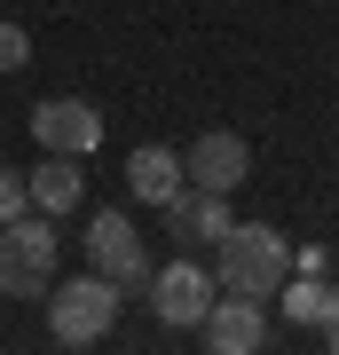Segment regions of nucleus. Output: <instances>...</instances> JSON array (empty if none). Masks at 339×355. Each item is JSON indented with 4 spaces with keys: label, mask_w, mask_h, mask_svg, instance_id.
<instances>
[{
    "label": "nucleus",
    "mask_w": 339,
    "mask_h": 355,
    "mask_svg": "<svg viewBox=\"0 0 339 355\" xmlns=\"http://www.w3.org/2000/svg\"><path fill=\"white\" fill-rule=\"evenodd\" d=\"M284 277H292V245L277 237V221H229V237L214 245V284L245 292V300H277Z\"/></svg>",
    "instance_id": "1"
},
{
    "label": "nucleus",
    "mask_w": 339,
    "mask_h": 355,
    "mask_svg": "<svg viewBox=\"0 0 339 355\" xmlns=\"http://www.w3.org/2000/svg\"><path fill=\"white\" fill-rule=\"evenodd\" d=\"M55 253H63L55 214H16V221H0V292H8V300H48Z\"/></svg>",
    "instance_id": "2"
},
{
    "label": "nucleus",
    "mask_w": 339,
    "mask_h": 355,
    "mask_svg": "<svg viewBox=\"0 0 339 355\" xmlns=\"http://www.w3.org/2000/svg\"><path fill=\"white\" fill-rule=\"evenodd\" d=\"M111 324H119V284L103 277V268L48 284V331H55L63 347H95V340H111Z\"/></svg>",
    "instance_id": "3"
},
{
    "label": "nucleus",
    "mask_w": 339,
    "mask_h": 355,
    "mask_svg": "<svg viewBox=\"0 0 339 355\" xmlns=\"http://www.w3.org/2000/svg\"><path fill=\"white\" fill-rule=\"evenodd\" d=\"M87 268H103V277L119 284V300H142V292H150V253H142L134 221H126L119 205L87 214Z\"/></svg>",
    "instance_id": "4"
},
{
    "label": "nucleus",
    "mask_w": 339,
    "mask_h": 355,
    "mask_svg": "<svg viewBox=\"0 0 339 355\" xmlns=\"http://www.w3.org/2000/svg\"><path fill=\"white\" fill-rule=\"evenodd\" d=\"M245 174H252V142H245V135H229V127H205V135L182 150V182H198V190L237 198V190H245Z\"/></svg>",
    "instance_id": "5"
},
{
    "label": "nucleus",
    "mask_w": 339,
    "mask_h": 355,
    "mask_svg": "<svg viewBox=\"0 0 339 355\" xmlns=\"http://www.w3.org/2000/svg\"><path fill=\"white\" fill-rule=\"evenodd\" d=\"M205 347L214 355H261L268 347V300H245V292H214V308L198 316Z\"/></svg>",
    "instance_id": "6"
},
{
    "label": "nucleus",
    "mask_w": 339,
    "mask_h": 355,
    "mask_svg": "<svg viewBox=\"0 0 339 355\" xmlns=\"http://www.w3.org/2000/svg\"><path fill=\"white\" fill-rule=\"evenodd\" d=\"M214 277H205L198 261H166L150 268V308H158V324H174V331H198V316L214 308Z\"/></svg>",
    "instance_id": "7"
},
{
    "label": "nucleus",
    "mask_w": 339,
    "mask_h": 355,
    "mask_svg": "<svg viewBox=\"0 0 339 355\" xmlns=\"http://www.w3.org/2000/svg\"><path fill=\"white\" fill-rule=\"evenodd\" d=\"M32 142H40V150H63V158H95L103 111H95V103H79V95H55V103H40V111H32Z\"/></svg>",
    "instance_id": "8"
},
{
    "label": "nucleus",
    "mask_w": 339,
    "mask_h": 355,
    "mask_svg": "<svg viewBox=\"0 0 339 355\" xmlns=\"http://www.w3.org/2000/svg\"><path fill=\"white\" fill-rule=\"evenodd\" d=\"M158 214H166V237L189 245V253H198V245H221L229 221H237V214H229V198H221V190H198V182H182Z\"/></svg>",
    "instance_id": "9"
},
{
    "label": "nucleus",
    "mask_w": 339,
    "mask_h": 355,
    "mask_svg": "<svg viewBox=\"0 0 339 355\" xmlns=\"http://www.w3.org/2000/svg\"><path fill=\"white\" fill-rule=\"evenodd\" d=\"M87 158H63V150H40V166L24 174V198H32V214H71L79 198H87Z\"/></svg>",
    "instance_id": "10"
},
{
    "label": "nucleus",
    "mask_w": 339,
    "mask_h": 355,
    "mask_svg": "<svg viewBox=\"0 0 339 355\" xmlns=\"http://www.w3.org/2000/svg\"><path fill=\"white\" fill-rule=\"evenodd\" d=\"M126 190H134L142 205H166L182 190V150H166V142H142L134 158H126Z\"/></svg>",
    "instance_id": "11"
},
{
    "label": "nucleus",
    "mask_w": 339,
    "mask_h": 355,
    "mask_svg": "<svg viewBox=\"0 0 339 355\" xmlns=\"http://www.w3.org/2000/svg\"><path fill=\"white\" fill-rule=\"evenodd\" d=\"M277 308H284V324H308V331H315V324L331 316V284L308 277V268H292V277L277 284Z\"/></svg>",
    "instance_id": "12"
},
{
    "label": "nucleus",
    "mask_w": 339,
    "mask_h": 355,
    "mask_svg": "<svg viewBox=\"0 0 339 355\" xmlns=\"http://www.w3.org/2000/svg\"><path fill=\"white\" fill-rule=\"evenodd\" d=\"M32 64V32L24 24H0V71H24Z\"/></svg>",
    "instance_id": "13"
},
{
    "label": "nucleus",
    "mask_w": 339,
    "mask_h": 355,
    "mask_svg": "<svg viewBox=\"0 0 339 355\" xmlns=\"http://www.w3.org/2000/svg\"><path fill=\"white\" fill-rule=\"evenodd\" d=\"M24 174H16V166H0V221H16V214H24Z\"/></svg>",
    "instance_id": "14"
},
{
    "label": "nucleus",
    "mask_w": 339,
    "mask_h": 355,
    "mask_svg": "<svg viewBox=\"0 0 339 355\" xmlns=\"http://www.w3.org/2000/svg\"><path fill=\"white\" fill-rule=\"evenodd\" d=\"M315 331H324V340L339 347V284H331V316H324V324H315Z\"/></svg>",
    "instance_id": "15"
}]
</instances>
